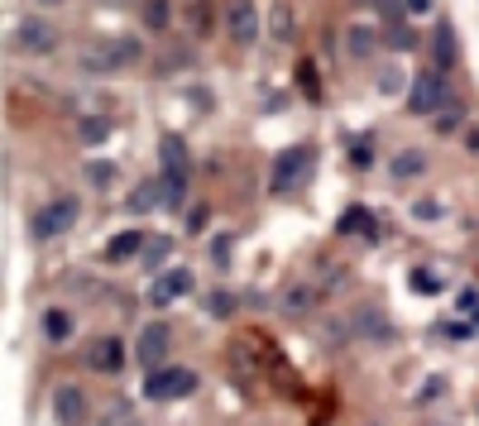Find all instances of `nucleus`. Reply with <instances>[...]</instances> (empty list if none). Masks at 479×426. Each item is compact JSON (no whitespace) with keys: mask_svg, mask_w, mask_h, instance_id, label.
<instances>
[{"mask_svg":"<svg viewBox=\"0 0 479 426\" xmlns=\"http://www.w3.org/2000/svg\"><path fill=\"white\" fill-rule=\"evenodd\" d=\"M340 235H379V226H374V211L350 207V211H346V220H340Z\"/></svg>","mask_w":479,"mask_h":426,"instance_id":"412c9836","label":"nucleus"},{"mask_svg":"<svg viewBox=\"0 0 479 426\" xmlns=\"http://www.w3.org/2000/svg\"><path fill=\"white\" fill-rule=\"evenodd\" d=\"M120 426H144V421H120Z\"/></svg>","mask_w":479,"mask_h":426,"instance_id":"58836bf2","label":"nucleus"},{"mask_svg":"<svg viewBox=\"0 0 479 426\" xmlns=\"http://www.w3.org/2000/svg\"><path fill=\"white\" fill-rule=\"evenodd\" d=\"M10 44L20 48V53L44 58V53H54V48H58V24H48V20H39V15H29V20H20V29H15Z\"/></svg>","mask_w":479,"mask_h":426,"instance_id":"0eeeda50","label":"nucleus"},{"mask_svg":"<svg viewBox=\"0 0 479 426\" xmlns=\"http://www.w3.org/2000/svg\"><path fill=\"white\" fill-rule=\"evenodd\" d=\"M144 240H149L144 230H120V235H111V245H106V259H111V264H130L134 254L144 249Z\"/></svg>","mask_w":479,"mask_h":426,"instance_id":"ddd939ff","label":"nucleus"},{"mask_svg":"<svg viewBox=\"0 0 479 426\" xmlns=\"http://www.w3.org/2000/svg\"><path fill=\"white\" fill-rule=\"evenodd\" d=\"M92 369L96 373H120V369H125V345H120L115 335H101L92 345Z\"/></svg>","mask_w":479,"mask_h":426,"instance_id":"9b49d317","label":"nucleus"},{"mask_svg":"<svg viewBox=\"0 0 479 426\" xmlns=\"http://www.w3.org/2000/svg\"><path fill=\"white\" fill-rule=\"evenodd\" d=\"M413 283L422 287V293H436V278H432V274H422V268H417V274H413Z\"/></svg>","mask_w":479,"mask_h":426,"instance_id":"f704fd0d","label":"nucleus"},{"mask_svg":"<svg viewBox=\"0 0 479 426\" xmlns=\"http://www.w3.org/2000/svg\"><path fill=\"white\" fill-rule=\"evenodd\" d=\"M87 393H82V383H58V393H54V421L58 426H82L87 421Z\"/></svg>","mask_w":479,"mask_h":426,"instance_id":"6e6552de","label":"nucleus"},{"mask_svg":"<svg viewBox=\"0 0 479 426\" xmlns=\"http://www.w3.org/2000/svg\"><path fill=\"white\" fill-rule=\"evenodd\" d=\"M269 34H273V39H293V34H298V15L288 10L283 0H279V5H273V15H269Z\"/></svg>","mask_w":479,"mask_h":426,"instance_id":"4be33fe9","label":"nucleus"},{"mask_svg":"<svg viewBox=\"0 0 479 426\" xmlns=\"http://www.w3.org/2000/svg\"><path fill=\"white\" fill-rule=\"evenodd\" d=\"M168 354H173V331H168L163 321H149L140 331V340H134V364L144 373H153V369L168 364Z\"/></svg>","mask_w":479,"mask_h":426,"instance_id":"20e7f679","label":"nucleus"},{"mask_svg":"<svg viewBox=\"0 0 479 426\" xmlns=\"http://www.w3.org/2000/svg\"><path fill=\"white\" fill-rule=\"evenodd\" d=\"M140 58H144V44L140 39H111V44L82 48V67H87V73H101V77L125 73V67H134Z\"/></svg>","mask_w":479,"mask_h":426,"instance_id":"f03ea898","label":"nucleus"},{"mask_svg":"<svg viewBox=\"0 0 479 426\" xmlns=\"http://www.w3.org/2000/svg\"><path fill=\"white\" fill-rule=\"evenodd\" d=\"M350 163H355V168H369V163H374V140H369V134L350 149Z\"/></svg>","mask_w":479,"mask_h":426,"instance_id":"c85d7f7f","label":"nucleus"},{"mask_svg":"<svg viewBox=\"0 0 479 426\" xmlns=\"http://www.w3.org/2000/svg\"><path fill=\"white\" fill-rule=\"evenodd\" d=\"M159 201L163 207H182L187 201V173H163L159 178Z\"/></svg>","mask_w":479,"mask_h":426,"instance_id":"6ab92c4d","label":"nucleus"},{"mask_svg":"<svg viewBox=\"0 0 479 426\" xmlns=\"http://www.w3.org/2000/svg\"><path fill=\"white\" fill-rule=\"evenodd\" d=\"M298 77H302V87H307V96H312V101H317V73H312V63H302V73H298Z\"/></svg>","mask_w":479,"mask_h":426,"instance_id":"2f4dec72","label":"nucleus"},{"mask_svg":"<svg viewBox=\"0 0 479 426\" xmlns=\"http://www.w3.org/2000/svg\"><path fill=\"white\" fill-rule=\"evenodd\" d=\"M168 24H173V5H168V0H144V29L163 34Z\"/></svg>","mask_w":479,"mask_h":426,"instance_id":"b1692460","label":"nucleus"},{"mask_svg":"<svg viewBox=\"0 0 479 426\" xmlns=\"http://www.w3.org/2000/svg\"><path fill=\"white\" fill-rule=\"evenodd\" d=\"M374 48H379V29H365V24H355L350 34H346V53L359 63V58H369Z\"/></svg>","mask_w":479,"mask_h":426,"instance_id":"f3484780","label":"nucleus"},{"mask_svg":"<svg viewBox=\"0 0 479 426\" xmlns=\"http://www.w3.org/2000/svg\"><path fill=\"white\" fill-rule=\"evenodd\" d=\"M432 121H436V130H441V134H451V130L460 125V111H455V101H451V106H446V111H436V115H432Z\"/></svg>","mask_w":479,"mask_h":426,"instance_id":"c756f323","label":"nucleus"},{"mask_svg":"<svg viewBox=\"0 0 479 426\" xmlns=\"http://www.w3.org/2000/svg\"><path fill=\"white\" fill-rule=\"evenodd\" d=\"M451 106V92H446V77L441 73H422L413 77V92H407V111L413 115H436Z\"/></svg>","mask_w":479,"mask_h":426,"instance_id":"39448f33","label":"nucleus"},{"mask_svg":"<svg viewBox=\"0 0 479 426\" xmlns=\"http://www.w3.org/2000/svg\"><path fill=\"white\" fill-rule=\"evenodd\" d=\"M465 149H470V153H479V130H470V134H465Z\"/></svg>","mask_w":479,"mask_h":426,"instance_id":"e433bc0d","label":"nucleus"},{"mask_svg":"<svg viewBox=\"0 0 479 426\" xmlns=\"http://www.w3.org/2000/svg\"><path fill=\"white\" fill-rule=\"evenodd\" d=\"M312 168H317V149H312V144L283 149L279 159H273V182H269V192H273V197L298 192V187H307V178H312Z\"/></svg>","mask_w":479,"mask_h":426,"instance_id":"f257e3e1","label":"nucleus"},{"mask_svg":"<svg viewBox=\"0 0 479 426\" xmlns=\"http://www.w3.org/2000/svg\"><path fill=\"white\" fill-rule=\"evenodd\" d=\"M317 306V293L307 283H293V287H283V297H279V312L283 316H307Z\"/></svg>","mask_w":479,"mask_h":426,"instance_id":"4468645a","label":"nucleus"},{"mask_svg":"<svg viewBox=\"0 0 479 426\" xmlns=\"http://www.w3.org/2000/svg\"><path fill=\"white\" fill-rule=\"evenodd\" d=\"M39 5H63V0H39Z\"/></svg>","mask_w":479,"mask_h":426,"instance_id":"4c0bfd02","label":"nucleus"},{"mask_svg":"<svg viewBox=\"0 0 479 426\" xmlns=\"http://www.w3.org/2000/svg\"><path fill=\"white\" fill-rule=\"evenodd\" d=\"M168 254H173V240H144L140 259H144V268H163Z\"/></svg>","mask_w":479,"mask_h":426,"instance_id":"a878e982","label":"nucleus"},{"mask_svg":"<svg viewBox=\"0 0 479 426\" xmlns=\"http://www.w3.org/2000/svg\"><path fill=\"white\" fill-rule=\"evenodd\" d=\"M197 393V373L192 369H182V364H173V369H153L149 379H144V398L149 402H173V398H192Z\"/></svg>","mask_w":479,"mask_h":426,"instance_id":"7ed1b4c3","label":"nucleus"},{"mask_svg":"<svg viewBox=\"0 0 479 426\" xmlns=\"http://www.w3.org/2000/svg\"><path fill=\"white\" fill-rule=\"evenodd\" d=\"M44 335L54 340V345H67V340H73V312H67V306H48L44 312Z\"/></svg>","mask_w":479,"mask_h":426,"instance_id":"dca6fc26","label":"nucleus"},{"mask_svg":"<svg viewBox=\"0 0 479 426\" xmlns=\"http://www.w3.org/2000/svg\"><path fill=\"white\" fill-rule=\"evenodd\" d=\"M77 197H58V201H48V207L34 216V235H39V240H58V235H67L77 226Z\"/></svg>","mask_w":479,"mask_h":426,"instance_id":"423d86ee","label":"nucleus"},{"mask_svg":"<svg viewBox=\"0 0 479 426\" xmlns=\"http://www.w3.org/2000/svg\"><path fill=\"white\" fill-rule=\"evenodd\" d=\"M413 216H417V220H436V216H441V207H436V201H417Z\"/></svg>","mask_w":479,"mask_h":426,"instance_id":"7c9ffc66","label":"nucleus"},{"mask_svg":"<svg viewBox=\"0 0 479 426\" xmlns=\"http://www.w3.org/2000/svg\"><path fill=\"white\" fill-rule=\"evenodd\" d=\"M159 163H163V173H187V144H182V134H163V140H159Z\"/></svg>","mask_w":479,"mask_h":426,"instance_id":"2eb2a0df","label":"nucleus"},{"mask_svg":"<svg viewBox=\"0 0 479 426\" xmlns=\"http://www.w3.org/2000/svg\"><path fill=\"white\" fill-rule=\"evenodd\" d=\"M226 29L235 44L259 39V10H254V0H226Z\"/></svg>","mask_w":479,"mask_h":426,"instance_id":"1a4fd4ad","label":"nucleus"},{"mask_svg":"<svg viewBox=\"0 0 479 426\" xmlns=\"http://www.w3.org/2000/svg\"><path fill=\"white\" fill-rule=\"evenodd\" d=\"M153 207H159V178H144V182L130 192V216H144V211H153Z\"/></svg>","mask_w":479,"mask_h":426,"instance_id":"a211bd4d","label":"nucleus"},{"mask_svg":"<svg viewBox=\"0 0 479 426\" xmlns=\"http://www.w3.org/2000/svg\"><path fill=\"white\" fill-rule=\"evenodd\" d=\"M359 5H369V10H384V15H393V10H398V0H359Z\"/></svg>","mask_w":479,"mask_h":426,"instance_id":"72a5a7b5","label":"nucleus"},{"mask_svg":"<svg viewBox=\"0 0 479 426\" xmlns=\"http://www.w3.org/2000/svg\"><path fill=\"white\" fill-rule=\"evenodd\" d=\"M226 249H230V235H216V264H220V268L230 264V254H226Z\"/></svg>","mask_w":479,"mask_h":426,"instance_id":"473e14b6","label":"nucleus"},{"mask_svg":"<svg viewBox=\"0 0 479 426\" xmlns=\"http://www.w3.org/2000/svg\"><path fill=\"white\" fill-rule=\"evenodd\" d=\"M436 63H441V73H451V67L460 63V48H455V29H451V24H441V29H436Z\"/></svg>","mask_w":479,"mask_h":426,"instance_id":"aec40b11","label":"nucleus"},{"mask_svg":"<svg viewBox=\"0 0 479 426\" xmlns=\"http://www.w3.org/2000/svg\"><path fill=\"white\" fill-rule=\"evenodd\" d=\"M426 168H432V159H426L422 149H403L398 159L388 163V173L398 178V182H413V178H426Z\"/></svg>","mask_w":479,"mask_h":426,"instance_id":"f8f14e48","label":"nucleus"},{"mask_svg":"<svg viewBox=\"0 0 479 426\" xmlns=\"http://www.w3.org/2000/svg\"><path fill=\"white\" fill-rule=\"evenodd\" d=\"M82 140L87 144H106L111 140V121L101 115V121H82Z\"/></svg>","mask_w":479,"mask_h":426,"instance_id":"bb28decb","label":"nucleus"},{"mask_svg":"<svg viewBox=\"0 0 479 426\" xmlns=\"http://www.w3.org/2000/svg\"><path fill=\"white\" fill-rule=\"evenodd\" d=\"M82 178H87V182L96 187V192H106V187L115 182V163H106V159H101V163H96V159H92L87 168H82Z\"/></svg>","mask_w":479,"mask_h":426,"instance_id":"393cba45","label":"nucleus"},{"mask_svg":"<svg viewBox=\"0 0 479 426\" xmlns=\"http://www.w3.org/2000/svg\"><path fill=\"white\" fill-rule=\"evenodd\" d=\"M197 287V278H192V268H168V274H159V283H153V293H149V302L153 306H168V302H178V297H187Z\"/></svg>","mask_w":479,"mask_h":426,"instance_id":"9d476101","label":"nucleus"},{"mask_svg":"<svg viewBox=\"0 0 479 426\" xmlns=\"http://www.w3.org/2000/svg\"><path fill=\"white\" fill-rule=\"evenodd\" d=\"M407 10H413V15H422V10H432V0H407Z\"/></svg>","mask_w":479,"mask_h":426,"instance_id":"c9c22d12","label":"nucleus"},{"mask_svg":"<svg viewBox=\"0 0 479 426\" xmlns=\"http://www.w3.org/2000/svg\"><path fill=\"white\" fill-rule=\"evenodd\" d=\"M207 312H211V316H230V312H235V297L226 293V287H216V293L207 297Z\"/></svg>","mask_w":479,"mask_h":426,"instance_id":"cd10ccee","label":"nucleus"},{"mask_svg":"<svg viewBox=\"0 0 479 426\" xmlns=\"http://www.w3.org/2000/svg\"><path fill=\"white\" fill-rule=\"evenodd\" d=\"M384 44H388V48H403V53H407V48H417V29L407 24V20H388Z\"/></svg>","mask_w":479,"mask_h":426,"instance_id":"5701e85b","label":"nucleus"}]
</instances>
